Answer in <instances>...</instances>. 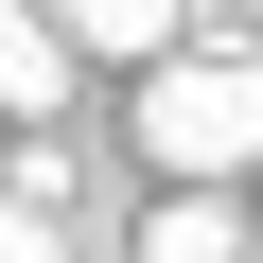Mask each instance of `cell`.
<instances>
[{"mask_svg": "<svg viewBox=\"0 0 263 263\" xmlns=\"http://www.w3.org/2000/svg\"><path fill=\"white\" fill-rule=\"evenodd\" d=\"M141 158H158L176 193H228V176L263 158V53H246V35H193V53L141 70Z\"/></svg>", "mask_w": 263, "mask_h": 263, "instance_id": "1", "label": "cell"}, {"mask_svg": "<svg viewBox=\"0 0 263 263\" xmlns=\"http://www.w3.org/2000/svg\"><path fill=\"white\" fill-rule=\"evenodd\" d=\"M70 53H88V35L53 18V0H18V35H0V105H18V123H53V105H70Z\"/></svg>", "mask_w": 263, "mask_h": 263, "instance_id": "2", "label": "cell"}, {"mask_svg": "<svg viewBox=\"0 0 263 263\" xmlns=\"http://www.w3.org/2000/svg\"><path fill=\"white\" fill-rule=\"evenodd\" d=\"M141 263H246V211H228V193H158Z\"/></svg>", "mask_w": 263, "mask_h": 263, "instance_id": "3", "label": "cell"}, {"mask_svg": "<svg viewBox=\"0 0 263 263\" xmlns=\"http://www.w3.org/2000/svg\"><path fill=\"white\" fill-rule=\"evenodd\" d=\"M53 18H70L88 53H176V18H193V0H53Z\"/></svg>", "mask_w": 263, "mask_h": 263, "instance_id": "4", "label": "cell"}, {"mask_svg": "<svg viewBox=\"0 0 263 263\" xmlns=\"http://www.w3.org/2000/svg\"><path fill=\"white\" fill-rule=\"evenodd\" d=\"M18 263H70V228H53V211H18Z\"/></svg>", "mask_w": 263, "mask_h": 263, "instance_id": "5", "label": "cell"}]
</instances>
